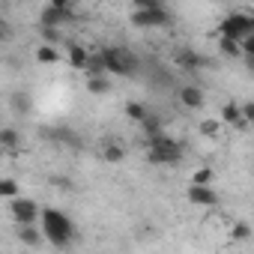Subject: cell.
I'll use <instances>...</instances> for the list:
<instances>
[{"label":"cell","mask_w":254,"mask_h":254,"mask_svg":"<svg viewBox=\"0 0 254 254\" xmlns=\"http://www.w3.org/2000/svg\"><path fill=\"white\" fill-rule=\"evenodd\" d=\"M39 224H42V239H48L51 245L57 248H66L72 239H75V224L66 212L54 209V206H45L39 212Z\"/></svg>","instance_id":"6da1fadb"},{"label":"cell","mask_w":254,"mask_h":254,"mask_svg":"<svg viewBox=\"0 0 254 254\" xmlns=\"http://www.w3.org/2000/svg\"><path fill=\"white\" fill-rule=\"evenodd\" d=\"M99 57H102L108 75L132 78V75L138 72V57H135V51H129L126 45H105V48L99 51Z\"/></svg>","instance_id":"7a4b0ae2"},{"label":"cell","mask_w":254,"mask_h":254,"mask_svg":"<svg viewBox=\"0 0 254 254\" xmlns=\"http://www.w3.org/2000/svg\"><path fill=\"white\" fill-rule=\"evenodd\" d=\"M147 159L153 165H177L183 159V144L165 132L156 138H147Z\"/></svg>","instance_id":"3957f363"},{"label":"cell","mask_w":254,"mask_h":254,"mask_svg":"<svg viewBox=\"0 0 254 254\" xmlns=\"http://www.w3.org/2000/svg\"><path fill=\"white\" fill-rule=\"evenodd\" d=\"M218 33H221L224 39L242 42V39L254 36V18H251L248 12H230V15H224V18H221Z\"/></svg>","instance_id":"277c9868"},{"label":"cell","mask_w":254,"mask_h":254,"mask_svg":"<svg viewBox=\"0 0 254 254\" xmlns=\"http://www.w3.org/2000/svg\"><path fill=\"white\" fill-rule=\"evenodd\" d=\"M72 15H75V6L69 3V0H51V3L42 6V12H39V27L60 30Z\"/></svg>","instance_id":"5b68a950"},{"label":"cell","mask_w":254,"mask_h":254,"mask_svg":"<svg viewBox=\"0 0 254 254\" xmlns=\"http://www.w3.org/2000/svg\"><path fill=\"white\" fill-rule=\"evenodd\" d=\"M132 24L138 27H168L171 24V12L162 3L144 6V9H132Z\"/></svg>","instance_id":"8992f818"},{"label":"cell","mask_w":254,"mask_h":254,"mask_svg":"<svg viewBox=\"0 0 254 254\" xmlns=\"http://www.w3.org/2000/svg\"><path fill=\"white\" fill-rule=\"evenodd\" d=\"M9 212H12V218H15V224L18 227H27V224H39V203L36 200H30V197H15V200H9Z\"/></svg>","instance_id":"52a82bcc"},{"label":"cell","mask_w":254,"mask_h":254,"mask_svg":"<svg viewBox=\"0 0 254 254\" xmlns=\"http://www.w3.org/2000/svg\"><path fill=\"white\" fill-rule=\"evenodd\" d=\"M186 197H189V203H194V206H215V203H218V194L212 191V186H189Z\"/></svg>","instance_id":"ba28073f"},{"label":"cell","mask_w":254,"mask_h":254,"mask_svg":"<svg viewBox=\"0 0 254 254\" xmlns=\"http://www.w3.org/2000/svg\"><path fill=\"white\" fill-rule=\"evenodd\" d=\"M180 102H183L186 108L197 111V108H203V102H206V93H203L197 84H186V87L180 90Z\"/></svg>","instance_id":"9c48e42d"},{"label":"cell","mask_w":254,"mask_h":254,"mask_svg":"<svg viewBox=\"0 0 254 254\" xmlns=\"http://www.w3.org/2000/svg\"><path fill=\"white\" fill-rule=\"evenodd\" d=\"M66 57H69V66H72V69H84L90 51H87L84 45H78V42H69V45H66Z\"/></svg>","instance_id":"30bf717a"},{"label":"cell","mask_w":254,"mask_h":254,"mask_svg":"<svg viewBox=\"0 0 254 254\" xmlns=\"http://www.w3.org/2000/svg\"><path fill=\"white\" fill-rule=\"evenodd\" d=\"M177 63H180V69H183V72H194V69H200V66H203V57H200V54H194L191 48H183V51H177Z\"/></svg>","instance_id":"8fae6325"},{"label":"cell","mask_w":254,"mask_h":254,"mask_svg":"<svg viewBox=\"0 0 254 254\" xmlns=\"http://www.w3.org/2000/svg\"><path fill=\"white\" fill-rule=\"evenodd\" d=\"M9 108H12L15 114H21V117H24V114H30V111H33V96H30V93H24V90H15V93L9 96Z\"/></svg>","instance_id":"7c38bea8"},{"label":"cell","mask_w":254,"mask_h":254,"mask_svg":"<svg viewBox=\"0 0 254 254\" xmlns=\"http://www.w3.org/2000/svg\"><path fill=\"white\" fill-rule=\"evenodd\" d=\"M218 123H230V126H236V129H245V120H242V111H239L236 102H227L221 108V120Z\"/></svg>","instance_id":"4fadbf2b"},{"label":"cell","mask_w":254,"mask_h":254,"mask_svg":"<svg viewBox=\"0 0 254 254\" xmlns=\"http://www.w3.org/2000/svg\"><path fill=\"white\" fill-rule=\"evenodd\" d=\"M18 239L24 242V245H30V248H39L45 239H42V230H39V224H27V227H18Z\"/></svg>","instance_id":"5bb4252c"},{"label":"cell","mask_w":254,"mask_h":254,"mask_svg":"<svg viewBox=\"0 0 254 254\" xmlns=\"http://www.w3.org/2000/svg\"><path fill=\"white\" fill-rule=\"evenodd\" d=\"M18 147H21V132L0 129V150H18Z\"/></svg>","instance_id":"9a60e30c"},{"label":"cell","mask_w":254,"mask_h":254,"mask_svg":"<svg viewBox=\"0 0 254 254\" xmlns=\"http://www.w3.org/2000/svg\"><path fill=\"white\" fill-rule=\"evenodd\" d=\"M102 159H105V162H111V165H117V162H123V159H126V150H123L117 141H108V144L102 147Z\"/></svg>","instance_id":"2e32d148"},{"label":"cell","mask_w":254,"mask_h":254,"mask_svg":"<svg viewBox=\"0 0 254 254\" xmlns=\"http://www.w3.org/2000/svg\"><path fill=\"white\" fill-rule=\"evenodd\" d=\"M18 180H12V177H0V197L3 200H15L18 197Z\"/></svg>","instance_id":"e0dca14e"},{"label":"cell","mask_w":254,"mask_h":254,"mask_svg":"<svg viewBox=\"0 0 254 254\" xmlns=\"http://www.w3.org/2000/svg\"><path fill=\"white\" fill-rule=\"evenodd\" d=\"M36 60L45 63V66H51V63L60 60V51H57L54 45H39V48H36Z\"/></svg>","instance_id":"ac0fdd59"},{"label":"cell","mask_w":254,"mask_h":254,"mask_svg":"<svg viewBox=\"0 0 254 254\" xmlns=\"http://www.w3.org/2000/svg\"><path fill=\"white\" fill-rule=\"evenodd\" d=\"M141 126H144L147 138H156V135H162V117H156V114H147Z\"/></svg>","instance_id":"d6986e66"},{"label":"cell","mask_w":254,"mask_h":254,"mask_svg":"<svg viewBox=\"0 0 254 254\" xmlns=\"http://www.w3.org/2000/svg\"><path fill=\"white\" fill-rule=\"evenodd\" d=\"M87 90L93 96H105L111 93V78H87Z\"/></svg>","instance_id":"ffe728a7"},{"label":"cell","mask_w":254,"mask_h":254,"mask_svg":"<svg viewBox=\"0 0 254 254\" xmlns=\"http://www.w3.org/2000/svg\"><path fill=\"white\" fill-rule=\"evenodd\" d=\"M45 138L63 141V144H69V147H78V135H72L69 129H51V132H45Z\"/></svg>","instance_id":"44dd1931"},{"label":"cell","mask_w":254,"mask_h":254,"mask_svg":"<svg viewBox=\"0 0 254 254\" xmlns=\"http://www.w3.org/2000/svg\"><path fill=\"white\" fill-rule=\"evenodd\" d=\"M126 114H129V120H135V123H144V117L150 114L141 102H129V105H126Z\"/></svg>","instance_id":"7402d4cb"},{"label":"cell","mask_w":254,"mask_h":254,"mask_svg":"<svg viewBox=\"0 0 254 254\" xmlns=\"http://www.w3.org/2000/svg\"><path fill=\"white\" fill-rule=\"evenodd\" d=\"M191 186H212V168H197L191 177Z\"/></svg>","instance_id":"603a6c76"},{"label":"cell","mask_w":254,"mask_h":254,"mask_svg":"<svg viewBox=\"0 0 254 254\" xmlns=\"http://www.w3.org/2000/svg\"><path fill=\"white\" fill-rule=\"evenodd\" d=\"M218 48H221V54H227V57H239L242 51H239V42H233V39H218Z\"/></svg>","instance_id":"cb8c5ba5"},{"label":"cell","mask_w":254,"mask_h":254,"mask_svg":"<svg viewBox=\"0 0 254 254\" xmlns=\"http://www.w3.org/2000/svg\"><path fill=\"white\" fill-rule=\"evenodd\" d=\"M251 236V227L245 224V221H239V224H233V230H230V239H236V242H245Z\"/></svg>","instance_id":"d4e9b609"},{"label":"cell","mask_w":254,"mask_h":254,"mask_svg":"<svg viewBox=\"0 0 254 254\" xmlns=\"http://www.w3.org/2000/svg\"><path fill=\"white\" fill-rule=\"evenodd\" d=\"M218 129H221L218 120H203V123H200V135H206V138H215Z\"/></svg>","instance_id":"484cf974"},{"label":"cell","mask_w":254,"mask_h":254,"mask_svg":"<svg viewBox=\"0 0 254 254\" xmlns=\"http://www.w3.org/2000/svg\"><path fill=\"white\" fill-rule=\"evenodd\" d=\"M0 39H3V21H0Z\"/></svg>","instance_id":"4316f807"},{"label":"cell","mask_w":254,"mask_h":254,"mask_svg":"<svg viewBox=\"0 0 254 254\" xmlns=\"http://www.w3.org/2000/svg\"><path fill=\"white\" fill-rule=\"evenodd\" d=\"M0 156H3V150H0Z\"/></svg>","instance_id":"83f0119b"}]
</instances>
